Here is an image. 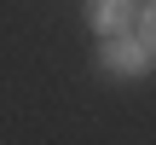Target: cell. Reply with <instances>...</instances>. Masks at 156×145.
Segmentation results:
<instances>
[{"label": "cell", "instance_id": "cell-1", "mask_svg": "<svg viewBox=\"0 0 156 145\" xmlns=\"http://www.w3.org/2000/svg\"><path fill=\"white\" fill-rule=\"evenodd\" d=\"M156 58L139 46V41H122V35H104V52H98V70L104 76H122V81H139Z\"/></svg>", "mask_w": 156, "mask_h": 145}, {"label": "cell", "instance_id": "cell-2", "mask_svg": "<svg viewBox=\"0 0 156 145\" xmlns=\"http://www.w3.org/2000/svg\"><path fill=\"white\" fill-rule=\"evenodd\" d=\"M133 0H87V23L98 29V35H122V29H133Z\"/></svg>", "mask_w": 156, "mask_h": 145}, {"label": "cell", "instance_id": "cell-3", "mask_svg": "<svg viewBox=\"0 0 156 145\" xmlns=\"http://www.w3.org/2000/svg\"><path fill=\"white\" fill-rule=\"evenodd\" d=\"M133 29H139V46L156 58V0L151 6H139V17H133Z\"/></svg>", "mask_w": 156, "mask_h": 145}]
</instances>
